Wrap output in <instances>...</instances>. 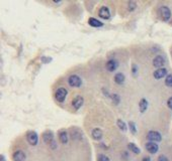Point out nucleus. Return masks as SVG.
Segmentation results:
<instances>
[{
    "mask_svg": "<svg viewBox=\"0 0 172 161\" xmlns=\"http://www.w3.org/2000/svg\"><path fill=\"white\" fill-rule=\"evenodd\" d=\"M112 101H114V103L115 105H118V103H120V97H118V95H112Z\"/></svg>",
    "mask_w": 172,
    "mask_h": 161,
    "instance_id": "a878e982",
    "label": "nucleus"
},
{
    "mask_svg": "<svg viewBox=\"0 0 172 161\" xmlns=\"http://www.w3.org/2000/svg\"><path fill=\"white\" fill-rule=\"evenodd\" d=\"M91 135H92V138H93L94 140H100L102 136H103V133H102V131L100 129H98V128H95V129L92 130V133H91Z\"/></svg>",
    "mask_w": 172,
    "mask_h": 161,
    "instance_id": "4468645a",
    "label": "nucleus"
},
{
    "mask_svg": "<svg viewBox=\"0 0 172 161\" xmlns=\"http://www.w3.org/2000/svg\"><path fill=\"white\" fill-rule=\"evenodd\" d=\"M83 103H84L83 98H82L81 96H77L73 101H72V106L74 107V109L78 110V109H80V108L82 107Z\"/></svg>",
    "mask_w": 172,
    "mask_h": 161,
    "instance_id": "9b49d317",
    "label": "nucleus"
},
{
    "mask_svg": "<svg viewBox=\"0 0 172 161\" xmlns=\"http://www.w3.org/2000/svg\"><path fill=\"white\" fill-rule=\"evenodd\" d=\"M158 13H159L160 18L163 21H168L171 18V10L167 6H161L158 10Z\"/></svg>",
    "mask_w": 172,
    "mask_h": 161,
    "instance_id": "f257e3e1",
    "label": "nucleus"
},
{
    "mask_svg": "<svg viewBox=\"0 0 172 161\" xmlns=\"http://www.w3.org/2000/svg\"><path fill=\"white\" fill-rule=\"evenodd\" d=\"M12 159L13 161H25L26 156L24 151L21 150H16L12 155Z\"/></svg>",
    "mask_w": 172,
    "mask_h": 161,
    "instance_id": "6e6552de",
    "label": "nucleus"
},
{
    "mask_svg": "<svg viewBox=\"0 0 172 161\" xmlns=\"http://www.w3.org/2000/svg\"><path fill=\"white\" fill-rule=\"evenodd\" d=\"M142 161H151V158H150V157H144V158H143V160H142Z\"/></svg>",
    "mask_w": 172,
    "mask_h": 161,
    "instance_id": "c756f323",
    "label": "nucleus"
},
{
    "mask_svg": "<svg viewBox=\"0 0 172 161\" xmlns=\"http://www.w3.org/2000/svg\"><path fill=\"white\" fill-rule=\"evenodd\" d=\"M145 148H146V150L149 153L155 154L158 152V150H159V146H158V144L155 142H148V143H146V145H145Z\"/></svg>",
    "mask_w": 172,
    "mask_h": 161,
    "instance_id": "0eeeda50",
    "label": "nucleus"
},
{
    "mask_svg": "<svg viewBox=\"0 0 172 161\" xmlns=\"http://www.w3.org/2000/svg\"><path fill=\"white\" fill-rule=\"evenodd\" d=\"M165 62H166V61H165V58L162 57V55H157L153 60V65L158 68H163Z\"/></svg>",
    "mask_w": 172,
    "mask_h": 161,
    "instance_id": "9d476101",
    "label": "nucleus"
},
{
    "mask_svg": "<svg viewBox=\"0 0 172 161\" xmlns=\"http://www.w3.org/2000/svg\"><path fill=\"white\" fill-rule=\"evenodd\" d=\"M71 137L73 140H81L82 133L78 129H72L71 130Z\"/></svg>",
    "mask_w": 172,
    "mask_h": 161,
    "instance_id": "a211bd4d",
    "label": "nucleus"
},
{
    "mask_svg": "<svg viewBox=\"0 0 172 161\" xmlns=\"http://www.w3.org/2000/svg\"><path fill=\"white\" fill-rule=\"evenodd\" d=\"M88 23L90 26H93V27H100V26L103 25V23H102L101 21H99L98 19L93 18V17L88 19Z\"/></svg>",
    "mask_w": 172,
    "mask_h": 161,
    "instance_id": "f3484780",
    "label": "nucleus"
},
{
    "mask_svg": "<svg viewBox=\"0 0 172 161\" xmlns=\"http://www.w3.org/2000/svg\"><path fill=\"white\" fill-rule=\"evenodd\" d=\"M137 73H138V67H137L136 65H133V74H134L135 77L137 75Z\"/></svg>",
    "mask_w": 172,
    "mask_h": 161,
    "instance_id": "c85d7f7f",
    "label": "nucleus"
},
{
    "mask_svg": "<svg viewBox=\"0 0 172 161\" xmlns=\"http://www.w3.org/2000/svg\"><path fill=\"white\" fill-rule=\"evenodd\" d=\"M43 139L47 144L49 145H52L53 148H56V145H55V140H54V135H53V132L52 131H47V132H45L43 134Z\"/></svg>",
    "mask_w": 172,
    "mask_h": 161,
    "instance_id": "423d86ee",
    "label": "nucleus"
},
{
    "mask_svg": "<svg viewBox=\"0 0 172 161\" xmlns=\"http://www.w3.org/2000/svg\"><path fill=\"white\" fill-rule=\"evenodd\" d=\"M171 54H172V51H171Z\"/></svg>",
    "mask_w": 172,
    "mask_h": 161,
    "instance_id": "7c9ffc66",
    "label": "nucleus"
},
{
    "mask_svg": "<svg viewBox=\"0 0 172 161\" xmlns=\"http://www.w3.org/2000/svg\"><path fill=\"white\" fill-rule=\"evenodd\" d=\"M26 140H28V142L31 144L32 146H36L39 142V136L37 132H35V131H28V133H26Z\"/></svg>",
    "mask_w": 172,
    "mask_h": 161,
    "instance_id": "20e7f679",
    "label": "nucleus"
},
{
    "mask_svg": "<svg viewBox=\"0 0 172 161\" xmlns=\"http://www.w3.org/2000/svg\"><path fill=\"white\" fill-rule=\"evenodd\" d=\"M158 161H169V160H168V158L165 155H160L158 157Z\"/></svg>",
    "mask_w": 172,
    "mask_h": 161,
    "instance_id": "bb28decb",
    "label": "nucleus"
},
{
    "mask_svg": "<svg viewBox=\"0 0 172 161\" xmlns=\"http://www.w3.org/2000/svg\"><path fill=\"white\" fill-rule=\"evenodd\" d=\"M147 139L150 141V142H160V141L162 140V136L161 134L158 132V131H149L148 134H147Z\"/></svg>",
    "mask_w": 172,
    "mask_h": 161,
    "instance_id": "7ed1b4c3",
    "label": "nucleus"
},
{
    "mask_svg": "<svg viewBox=\"0 0 172 161\" xmlns=\"http://www.w3.org/2000/svg\"><path fill=\"white\" fill-rule=\"evenodd\" d=\"M128 148L131 150V152H133L135 154H140V152H141L140 148H139V147L134 143H129L128 144Z\"/></svg>",
    "mask_w": 172,
    "mask_h": 161,
    "instance_id": "aec40b11",
    "label": "nucleus"
},
{
    "mask_svg": "<svg viewBox=\"0 0 172 161\" xmlns=\"http://www.w3.org/2000/svg\"><path fill=\"white\" fill-rule=\"evenodd\" d=\"M165 85L167 87L172 88V74L168 75L166 78H165Z\"/></svg>",
    "mask_w": 172,
    "mask_h": 161,
    "instance_id": "4be33fe9",
    "label": "nucleus"
},
{
    "mask_svg": "<svg viewBox=\"0 0 172 161\" xmlns=\"http://www.w3.org/2000/svg\"><path fill=\"white\" fill-rule=\"evenodd\" d=\"M117 124H118V127L120 128V129L122 130V131H127V124H125L123 120H121V119H118V121H117Z\"/></svg>",
    "mask_w": 172,
    "mask_h": 161,
    "instance_id": "412c9836",
    "label": "nucleus"
},
{
    "mask_svg": "<svg viewBox=\"0 0 172 161\" xmlns=\"http://www.w3.org/2000/svg\"><path fill=\"white\" fill-rule=\"evenodd\" d=\"M68 84L72 88H78L82 85V80L77 75H71L68 78Z\"/></svg>",
    "mask_w": 172,
    "mask_h": 161,
    "instance_id": "f03ea898",
    "label": "nucleus"
},
{
    "mask_svg": "<svg viewBox=\"0 0 172 161\" xmlns=\"http://www.w3.org/2000/svg\"><path fill=\"white\" fill-rule=\"evenodd\" d=\"M167 106L170 110H172V97H170L169 99L167 100Z\"/></svg>",
    "mask_w": 172,
    "mask_h": 161,
    "instance_id": "cd10ccee",
    "label": "nucleus"
},
{
    "mask_svg": "<svg viewBox=\"0 0 172 161\" xmlns=\"http://www.w3.org/2000/svg\"><path fill=\"white\" fill-rule=\"evenodd\" d=\"M166 75H167V70L165 68H157V70L153 73L154 78L156 79V80H160V79H163L164 77H166Z\"/></svg>",
    "mask_w": 172,
    "mask_h": 161,
    "instance_id": "1a4fd4ad",
    "label": "nucleus"
},
{
    "mask_svg": "<svg viewBox=\"0 0 172 161\" xmlns=\"http://www.w3.org/2000/svg\"><path fill=\"white\" fill-rule=\"evenodd\" d=\"M59 139H60V142L62 144H67L68 143V133L66 132L65 130L60 131V133H59Z\"/></svg>",
    "mask_w": 172,
    "mask_h": 161,
    "instance_id": "dca6fc26",
    "label": "nucleus"
},
{
    "mask_svg": "<svg viewBox=\"0 0 172 161\" xmlns=\"http://www.w3.org/2000/svg\"><path fill=\"white\" fill-rule=\"evenodd\" d=\"M136 7H137V3H136L135 1H129L128 2V9L129 11H134Z\"/></svg>",
    "mask_w": 172,
    "mask_h": 161,
    "instance_id": "5701e85b",
    "label": "nucleus"
},
{
    "mask_svg": "<svg viewBox=\"0 0 172 161\" xmlns=\"http://www.w3.org/2000/svg\"><path fill=\"white\" fill-rule=\"evenodd\" d=\"M67 94H68V92H67V90H66L65 88H60V89H58V90L56 91L55 98H56V100L59 102V103H63V102L65 101L66 97H67Z\"/></svg>",
    "mask_w": 172,
    "mask_h": 161,
    "instance_id": "39448f33",
    "label": "nucleus"
},
{
    "mask_svg": "<svg viewBox=\"0 0 172 161\" xmlns=\"http://www.w3.org/2000/svg\"><path fill=\"white\" fill-rule=\"evenodd\" d=\"M129 127H130V131H131L132 134L137 133V128H136L135 122H132V121H130V122H129Z\"/></svg>",
    "mask_w": 172,
    "mask_h": 161,
    "instance_id": "b1692460",
    "label": "nucleus"
},
{
    "mask_svg": "<svg viewBox=\"0 0 172 161\" xmlns=\"http://www.w3.org/2000/svg\"><path fill=\"white\" fill-rule=\"evenodd\" d=\"M99 17H101L102 19H108L110 16V9H108L107 6H102V7L99 9Z\"/></svg>",
    "mask_w": 172,
    "mask_h": 161,
    "instance_id": "f8f14e48",
    "label": "nucleus"
},
{
    "mask_svg": "<svg viewBox=\"0 0 172 161\" xmlns=\"http://www.w3.org/2000/svg\"><path fill=\"white\" fill-rule=\"evenodd\" d=\"M139 108H140L141 113H145V111L148 109V101L145 98L141 99V101L139 102Z\"/></svg>",
    "mask_w": 172,
    "mask_h": 161,
    "instance_id": "2eb2a0df",
    "label": "nucleus"
},
{
    "mask_svg": "<svg viewBox=\"0 0 172 161\" xmlns=\"http://www.w3.org/2000/svg\"><path fill=\"white\" fill-rule=\"evenodd\" d=\"M171 23H172V21H171Z\"/></svg>",
    "mask_w": 172,
    "mask_h": 161,
    "instance_id": "2f4dec72",
    "label": "nucleus"
},
{
    "mask_svg": "<svg viewBox=\"0 0 172 161\" xmlns=\"http://www.w3.org/2000/svg\"><path fill=\"white\" fill-rule=\"evenodd\" d=\"M114 82L118 85H123L125 83V75L122 73H118L114 75Z\"/></svg>",
    "mask_w": 172,
    "mask_h": 161,
    "instance_id": "6ab92c4d",
    "label": "nucleus"
},
{
    "mask_svg": "<svg viewBox=\"0 0 172 161\" xmlns=\"http://www.w3.org/2000/svg\"><path fill=\"white\" fill-rule=\"evenodd\" d=\"M118 64L115 60H110L107 62V70L108 72H114L118 68Z\"/></svg>",
    "mask_w": 172,
    "mask_h": 161,
    "instance_id": "ddd939ff",
    "label": "nucleus"
},
{
    "mask_svg": "<svg viewBox=\"0 0 172 161\" xmlns=\"http://www.w3.org/2000/svg\"><path fill=\"white\" fill-rule=\"evenodd\" d=\"M97 161H110V158L104 154H99L97 156Z\"/></svg>",
    "mask_w": 172,
    "mask_h": 161,
    "instance_id": "393cba45",
    "label": "nucleus"
}]
</instances>
